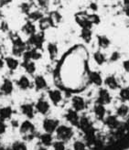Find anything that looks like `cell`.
<instances>
[{
    "mask_svg": "<svg viewBox=\"0 0 129 150\" xmlns=\"http://www.w3.org/2000/svg\"><path fill=\"white\" fill-rule=\"evenodd\" d=\"M64 117L66 119V121L69 123V125H71L72 127H74V126L78 127L79 126L81 117L79 115V112H76V111H74L72 108L69 109L66 112Z\"/></svg>",
    "mask_w": 129,
    "mask_h": 150,
    "instance_id": "cell-7",
    "label": "cell"
},
{
    "mask_svg": "<svg viewBox=\"0 0 129 150\" xmlns=\"http://www.w3.org/2000/svg\"><path fill=\"white\" fill-rule=\"evenodd\" d=\"M36 150H50V148H48V147H45V146H39L37 148H36Z\"/></svg>",
    "mask_w": 129,
    "mask_h": 150,
    "instance_id": "cell-49",
    "label": "cell"
},
{
    "mask_svg": "<svg viewBox=\"0 0 129 150\" xmlns=\"http://www.w3.org/2000/svg\"><path fill=\"white\" fill-rule=\"evenodd\" d=\"M0 99H1V93H0Z\"/></svg>",
    "mask_w": 129,
    "mask_h": 150,
    "instance_id": "cell-52",
    "label": "cell"
},
{
    "mask_svg": "<svg viewBox=\"0 0 129 150\" xmlns=\"http://www.w3.org/2000/svg\"><path fill=\"white\" fill-rule=\"evenodd\" d=\"M14 111L11 106H4L0 108V120L6 122L12 118Z\"/></svg>",
    "mask_w": 129,
    "mask_h": 150,
    "instance_id": "cell-20",
    "label": "cell"
},
{
    "mask_svg": "<svg viewBox=\"0 0 129 150\" xmlns=\"http://www.w3.org/2000/svg\"><path fill=\"white\" fill-rule=\"evenodd\" d=\"M60 121L58 119L55 118H51V117H46L43 119L42 121V128L45 133H49V134H55L57 128L60 125Z\"/></svg>",
    "mask_w": 129,
    "mask_h": 150,
    "instance_id": "cell-5",
    "label": "cell"
},
{
    "mask_svg": "<svg viewBox=\"0 0 129 150\" xmlns=\"http://www.w3.org/2000/svg\"><path fill=\"white\" fill-rule=\"evenodd\" d=\"M20 111L28 120H31L34 118L36 110H35V105H33L32 103H23L22 105H20Z\"/></svg>",
    "mask_w": 129,
    "mask_h": 150,
    "instance_id": "cell-13",
    "label": "cell"
},
{
    "mask_svg": "<svg viewBox=\"0 0 129 150\" xmlns=\"http://www.w3.org/2000/svg\"><path fill=\"white\" fill-rule=\"evenodd\" d=\"M38 139H39V144L40 146H45V147H51L53 142H54V137H53L52 134H49V133H42L40 134L39 137H38Z\"/></svg>",
    "mask_w": 129,
    "mask_h": 150,
    "instance_id": "cell-11",
    "label": "cell"
},
{
    "mask_svg": "<svg viewBox=\"0 0 129 150\" xmlns=\"http://www.w3.org/2000/svg\"><path fill=\"white\" fill-rule=\"evenodd\" d=\"M112 102V95L109 92L108 89L106 88H101L98 92V96H97V103L102 104V105H107V104L111 103Z\"/></svg>",
    "mask_w": 129,
    "mask_h": 150,
    "instance_id": "cell-6",
    "label": "cell"
},
{
    "mask_svg": "<svg viewBox=\"0 0 129 150\" xmlns=\"http://www.w3.org/2000/svg\"><path fill=\"white\" fill-rule=\"evenodd\" d=\"M30 8H31V6H30V3H23L20 5V9L26 15H28L30 13Z\"/></svg>",
    "mask_w": 129,
    "mask_h": 150,
    "instance_id": "cell-40",
    "label": "cell"
},
{
    "mask_svg": "<svg viewBox=\"0 0 129 150\" xmlns=\"http://www.w3.org/2000/svg\"><path fill=\"white\" fill-rule=\"evenodd\" d=\"M75 20H76L77 24L82 28H89L91 29L93 27V24L91 23L89 20L88 14L85 12H79L75 15Z\"/></svg>",
    "mask_w": 129,
    "mask_h": 150,
    "instance_id": "cell-8",
    "label": "cell"
},
{
    "mask_svg": "<svg viewBox=\"0 0 129 150\" xmlns=\"http://www.w3.org/2000/svg\"><path fill=\"white\" fill-rule=\"evenodd\" d=\"M28 21L33 22V23H34L35 21H40V19H42L44 18V15H43L42 11L36 10V11L30 12L28 15Z\"/></svg>",
    "mask_w": 129,
    "mask_h": 150,
    "instance_id": "cell-28",
    "label": "cell"
},
{
    "mask_svg": "<svg viewBox=\"0 0 129 150\" xmlns=\"http://www.w3.org/2000/svg\"><path fill=\"white\" fill-rule=\"evenodd\" d=\"M3 150H12L11 146H5Z\"/></svg>",
    "mask_w": 129,
    "mask_h": 150,
    "instance_id": "cell-51",
    "label": "cell"
},
{
    "mask_svg": "<svg viewBox=\"0 0 129 150\" xmlns=\"http://www.w3.org/2000/svg\"><path fill=\"white\" fill-rule=\"evenodd\" d=\"M81 38L87 43H90V41L93 39V33L92 29L89 28H82L81 30Z\"/></svg>",
    "mask_w": 129,
    "mask_h": 150,
    "instance_id": "cell-34",
    "label": "cell"
},
{
    "mask_svg": "<svg viewBox=\"0 0 129 150\" xmlns=\"http://www.w3.org/2000/svg\"><path fill=\"white\" fill-rule=\"evenodd\" d=\"M97 43H98V46H99V48L103 49V50L109 48L110 45H111L110 40L104 35H98L97 36Z\"/></svg>",
    "mask_w": 129,
    "mask_h": 150,
    "instance_id": "cell-25",
    "label": "cell"
},
{
    "mask_svg": "<svg viewBox=\"0 0 129 150\" xmlns=\"http://www.w3.org/2000/svg\"><path fill=\"white\" fill-rule=\"evenodd\" d=\"M0 28H1L3 31H6L7 30V23L6 22L3 21L1 23V25H0Z\"/></svg>",
    "mask_w": 129,
    "mask_h": 150,
    "instance_id": "cell-46",
    "label": "cell"
},
{
    "mask_svg": "<svg viewBox=\"0 0 129 150\" xmlns=\"http://www.w3.org/2000/svg\"><path fill=\"white\" fill-rule=\"evenodd\" d=\"M51 147H52V150H67L68 149L65 142L60 141V140H55L53 142Z\"/></svg>",
    "mask_w": 129,
    "mask_h": 150,
    "instance_id": "cell-37",
    "label": "cell"
},
{
    "mask_svg": "<svg viewBox=\"0 0 129 150\" xmlns=\"http://www.w3.org/2000/svg\"><path fill=\"white\" fill-rule=\"evenodd\" d=\"M5 63L6 67L10 71H16L18 66H19V62L17 58L15 57H7L5 59Z\"/></svg>",
    "mask_w": 129,
    "mask_h": 150,
    "instance_id": "cell-23",
    "label": "cell"
},
{
    "mask_svg": "<svg viewBox=\"0 0 129 150\" xmlns=\"http://www.w3.org/2000/svg\"><path fill=\"white\" fill-rule=\"evenodd\" d=\"M4 147H5V146H4V145L2 144V142L0 141V150H3V149H4Z\"/></svg>",
    "mask_w": 129,
    "mask_h": 150,
    "instance_id": "cell-50",
    "label": "cell"
},
{
    "mask_svg": "<svg viewBox=\"0 0 129 150\" xmlns=\"http://www.w3.org/2000/svg\"><path fill=\"white\" fill-rule=\"evenodd\" d=\"M55 137L57 140H60L67 143L74 137L73 127L69 125H60L55 132Z\"/></svg>",
    "mask_w": 129,
    "mask_h": 150,
    "instance_id": "cell-2",
    "label": "cell"
},
{
    "mask_svg": "<svg viewBox=\"0 0 129 150\" xmlns=\"http://www.w3.org/2000/svg\"><path fill=\"white\" fill-rule=\"evenodd\" d=\"M129 114V106L126 105L125 103H122L119 105L116 109V115L117 117H125Z\"/></svg>",
    "mask_w": 129,
    "mask_h": 150,
    "instance_id": "cell-31",
    "label": "cell"
},
{
    "mask_svg": "<svg viewBox=\"0 0 129 150\" xmlns=\"http://www.w3.org/2000/svg\"><path fill=\"white\" fill-rule=\"evenodd\" d=\"M14 84L13 81L9 79H4L1 86H0V93L5 95H10L13 93Z\"/></svg>",
    "mask_w": 129,
    "mask_h": 150,
    "instance_id": "cell-16",
    "label": "cell"
},
{
    "mask_svg": "<svg viewBox=\"0 0 129 150\" xmlns=\"http://www.w3.org/2000/svg\"><path fill=\"white\" fill-rule=\"evenodd\" d=\"M39 27L40 28V31H42V32L47 30V29L50 28H54L53 27V24H52L50 18L49 17H44L42 19H40L39 21Z\"/></svg>",
    "mask_w": 129,
    "mask_h": 150,
    "instance_id": "cell-26",
    "label": "cell"
},
{
    "mask_svg": "<svg viewBox=\"0 0 129 150\" xmlns=\"http://www.w3.org/2000/svg\"><path fill=\"white\" fill-rule=\"evenodd\" d=\"M11 40H12V53H13V55L16 57L23 56L25 51L28 50L27 43L22 40L21 38L17 34H14L11 36Z\"/></svg>",
    "mask_w": 129,
    "mask_h": 150,
    "instance_id": "cell-3",
    "label": "cell"
},
{
    "mask_svg": "<svg viewBox=\"0 0 129 150\" xmlns=\"http://www.w3.org/2000/svg\"><path fill=\"white\" fill-rule=\"evenodd\" d=\"M94 114L98 121H103L106 117V108L104 105L96 103L94 106Z\"/></svg>",
    "mask_w": 129,
    "mask_h": 150,
    "instance_id": "cell-17",
    "label": "cell"
},
{
    "mask_svg": "<svg viewBox=\"0 0 129 150\" xmlns=\"http://www.w3.org/2000/svg\"><path fill=\"white\" fill-rule=\"evenodd\" d=\"M34 86L37 91H44L48 88V82L42 75H37L34 78Z\"/></svg>",
    "mask_w": 129,
    "mask_h": 150,
    "instance_id": "cell-18",
    "label": "cell"
},
{
    "mask_svg": "<svg viewBox=\"0 0 129 150\" xmlns=\"http://www.w3.org/2000/svg\"><path fill=\"white\" fill-rule=\"evenodd\" d=\"M91 126H92V122L90 121V119L87 117H81L80 119V123L79 126L82 131H88L91 129Z\"/></svg>",
    "mask_w": 129,
    "mask_h": 150,
    "instance_id": "cell-32",
    "label": "cell"
},
{
    "mask_svg": "<svg viewBox=\"0 0 129 150\" xmlns=\"http://www.w3.org/2000/svg\"><path fill=\"white\" fill-rule=\"evenodd\" d=\"M35 110L37 112H39V114H40L42 115H46L50 112V105L47 100L40 99L35 104Z\"/></svg>",
    "mask_w": 129,
    "mask_h": 150,
    "instance_id": "cell-12",
    "label": "cell"
},
{
    "mask_svg": "<svg viewBox=\"0 0 129 150\" xmlns=\"http://www.w3.org/2000/svg\"><path fill=\"white\" fill-rule=\"evenodd\" d=\"M90 7H91V9H92L93 11H96L97 10V4L96 3H91Z\"/></svg>",
    "mask_w": 129,
    "mask_h": 150,
    "instance_id": "cell-47",
    "label": "cell"
},
{
    "mask_svg": "<svg viewBox=\"0 0 129 150\" xmlns=\"http://www.w3.org/2000/svg\"><path fill=\"white\" fill-rule=\"evenodd\" d=\"M17 86L22 91H26L31 86V82H30L28 77H27L26 75H22L17 81Z\"/></svg>",
    "mask_w": 129,
    "mask_h": 150,
    "instance_id": "cell-21",
    "label": "cell"
},
{
    "mask_svg": "<svg viewBox=\"0 0 129 150\" xmlns=\"http://www.w3.org/2000/svg\"><path fill=\"white\" fill-rule=\"evenodd\" d=\"M0 50H1V45H0Z\"/></svg>",
    "mask_w": 129,
    "mask_h": 150,
    "instance_id": "cell-53",
    "label": "cell"
},
{
    "mask_svg": "<svg viewBox=\"0 0 129 150\" xmlns=\"http://www.w3.org/2000/svg\"><path fill=\"white\" fill-rule=\"evenodd\" d=\"M12 150H28V145L23 140H16L11 144Z\"/></svg>",
    "mask_w": 129,
    "mask_h": 150,
    "instance_id": "cell-30",
    "label": "cell"
},
{
    "mask_svg": "<svg viewBox=\"0 0 129 150\" xmlns=\"http://www.w3.org/2000/svg\"><path fill=\"white\" fill-rule=\"evenodd\" d=\"M103 83L106 86V88L109 90H116L120 86L117 78L113 76V75H109V76L106 77L103 81Z\"/></svg>",
    "mask_w": 129,
    "mask_h": 150,
    "instance_id": "cell-19",
    "label": "cell"
},
{
    "mask_svg": "<svg viewBox=\"0 0 129 150\" xmlns=\"http://www.w3.org/2000/svg\"><path fill=\"white\" fill-rule=\"evenodd\" d=\"M94 59L98 65H103L106 62V57L102 51L97 50L94 53Z\"/></svg>",
    "mask_w": 129,
    "mask_h": 150,
    "instance_id": "cell-33",
    "label": "cell"
},
{
    "mask_svg": "<svg viewBox=\"0 0 129 150\" xmlns=\"http://www.w3.org/2000/svg\"><path fill=\"white\" fill-rule=\"evenodd\" d=\"M22 31H23L26 35L30 37V36H32V35L37 33L36 26H35V24L33 23V22H30V21L28 20L25 23V25L22 27Z\"/></svg>",
    "mask_w": 129,
    "mask_h": 150,
    "instance_id": "cell-24",
    "label": "cell"
},
{
    "mask_svg": "<svg viewBox=\"0 0 129 150\" xmlns=\"http://www.w3.org/2000/svg\"><path fill=\"white\" fill-rule=\"evenodd\" d=\"M48 95H49V98H50V102L53 104H55V105H58V104L62 101V98H63L62 93L58 89L50 90L48 93Z\"/></svg>",
    "mask_w": 129,
    "mask_h": 150,
    "instance_id": "cell-14",
    "label": "cell"
},
{
    "mask_svg": "<svg viewBox=\"0 0 129 150\" xmlns=\"http://www.w3.org/2000/svg\"><path fill=\"white\" fill-rule=\"evenodd\" d=\"M19 125H20V123H18V120H11V126H12V127L18 129Z\"/></svg>",
    "mask_w": 129,
    "mask_h": 150,
    "instance_id": "cell-45",
    "label": "cell"
},
{
    "mask_svg": "<svg viewBox=\"0 0 129 150\" xmlns=\"http://www.w3.org/2000/svg\"><path fill=\"white\" fill-rule=\"evenodd\" d=\"M6 131H7V125L6 124V122L0 120V137L4 136L6 133Z\"/></svg>",
    "mask_w": 129,
    "mask_h": 150,
    "instance_id": "cell-41",
    "label": "cell"
},
{
    "mask_svg": "<svg viewBox=\"0 0 129 150\" xmlns=\"http://www.w3.org/2000/svg\"><path fill=\"white\" fill-rule=\"evenodd\" d=\"M48 17L50 18L52 24H53V27H56L60 23V22L62 21V16H60V14L59 12H57V11H52V12H50Z\"/></svg>",
    "mask_w": 129,
    "mask_h": 150,
    "instance_id": "cell-35",
    "label": "cell"
},
{
    "mask_svg": "<svg viewBox=\"0 0 129 150\" xmlns=\"http://www.w3.org/2000/svg\"><path fill=\"white\" fill-rule=\"evenodd\" d=\"M103 123L109 129L115 130V129L117 128L118 125H119V119L116 115H106L105 119L103 120Z\"/></svg>",
    "mask_w": 129,
    "mask_h": 150,
    "instance_id": "cell-15",
    "label": "cell"
},
{
    "mask_svg": "<svg viewBox=\"0 0 129 150\" xmlns=\"http://www.w3.org/2000/svg\"><path fill=\"white\" fill-rule=\"evenodd\" d=\"M72 150H88V146L82 139H76L72 142Z\"/></svg>",
    "mask_w": 129,
    "mask_h": 150,
    "instance_id": "cell-27",
    "label": "cell"
},
{
    "mask_svg": "<svg viewBox=\"0 0 129 150\" xmlns=\"http://www.w3.org/2000/svg\"><path fill=\"white\" fill-rule=\"evenodd\" d=\"M67 150H72V149H67Z\"/></svg>",
    "mask_w": 129,
    "mask_h": 150,
    "instance_id": "cell-54",
    "label": "cell"
},
{
    "mask_svg": "<svg viewBox=\"0 0 129 150\" xmlns=\"http://www.w3.org/2000/svg\"><path fill=\"white\" fill-rule=\"evenodd\" d=\"M88 17H89V20L91 21V23H92L93 25H98L101 22L100 17L98 16L97 14H95V13L88 15Z\"/></svg>",
    "mask_w": 129,
    "mask_h": 150,
    "instance_id": "cell-39",
    "label": "cell"
},
{
    "mask_svg": "<svg viewBox=\"0 0 129 150\" xmlns=\"http://www.w3.org/2000/svg\"><path fill=\"white\" fill-rule=\"evenodd\" d=\"M48 52H49V55L51 59H55L58 55V47L55 43H49L48 44Z\"/></svg>",
    "mask_w": 129,
    "mask_h": 150,
    "instance_id": "cell-36",
    "label": "cell"
},
{
    "mask_svg": "<svg viewBox=\"0 0 129 150\" xmlns=\"http://www.w3.org/2000/svg\"><path fill=\"white\" fill-rule=\"evenodd\" d=\"M120 58H121V54L119 53V52L118 51H113V53L111 54L109 59H110L111 62H116L118 61Z\"/></svg>",
    "mask_w": 129,
    "mask_h": 150,
    "instance_id": "cell-42",
    "label": "cell"
},
{
    "mask_svg": "<svg viewBox=\"0 0 129 150\" xmlns=\"http://www.w3.org/2000/svg\"><path fill=\"white\" fill-rule=\"evenodd\" d=\"M22 57H23V62H34L40 59L42 57V52L41 50L28 49Z\"/></svg>",
    "mask_w": 129,
    "mask_h": 150,
    "instance_id": "cell-9",
    "label": "cell"
},
{
    "mask_svg": "<svg viewBox=\"0 0 129 150\" xmlns=\"http://www.w3.org/2000/svg\"><path fill=\"white\" fill-rule=\"evenodd\" d=\"M22 67L24 68L25 71L30 75L34 74L36 71V69H37L34 62H22Z\"/></svg>",
    "mask_w": 129,
    "mask_h": 150,
    "instance_id": "cell-29",
    "label": "cell"
},
{
    "mask_svg": "<svg viewBox=\"0 0 129 150\" xmlns=\"http://www.w3.org/2000/svg\"><path fill=\"white\" fill-rule=\"evenodd\" d=\"M45 41V35L44 32L40 31L39 33H36L28 38L27 43L28 49H38L42 50L43 43Z\"/></svg>",
    "mask_w": 129,
    "mask_h": 150,
    "instance_id": "cell-4",
    "label": "cell"
},
{
    "mask_svg": "<svg viewBox=\"0 0 129 150\" xmlns=\"http://www.w3.org/2000/svg\"><path fill=\"white\" fill-rule=\"evenodd\" d=\"M89 80L93 84L96 86H101L103 83V80L102 78V75L98 71H91L89 73Z\"/></svg>",
    "mask_w": 129,
    "mask_h": 150,
    "instance_id": "cell-22",
    "label": "cell"
},
{
    "mask_svg": "<svg viewBox=\"0 0 129 150\" xmlns=\"http://www.w3.org/2000/svg\"><path fill=\"white\" fill-rule=\"evenodd\" d=\"M19 134L22 137V140L27 142H31L35 138H38L40 134H38L36 131V126L31 122V120L26 119L23 122L20 123L18 127Z\"/></svg>",
    "mask_w": 129,
    "mask_h": 150,
    "instance_id": "cell-1",
    "label": "cell"
},
{
    "mask_svg": "<svg viewBox=\"0 0 129 150\" xmlns=\"http://www.w3.org/2000/svg\"><path fill=\"white\" fill-rule=\"evenodd\" d=\"M123 68L126 72H129V59H125L123 62Z\"/></svg>",
    "mask_w": 129,
    "mask_h": 150,
    "instance_id": "cell-44",
    "label": "cell"
},
{
    "mask_svg": "<svg viewBox=\"0 0 129 150\" xmlns=\"http://www.w3.org/2000/svg\"><path fill=\"white\" fill-rule=\"evenodd\" d=\"M38 4L40 5V6L41 7L42 9H47L49 6V2L48 1H39Z\"/></svg>",
    "mask_w": 129,
    "mask_h": 150,
    "instance_id": "cell-43",
    "label": "cell"
},
{
    "mask_svg": "<svg viewBox=\"0 0 129 150\" xmlns=\"http://www.w3.org/2000/svg\"><path fill=\"white\" fill-rule=\"evenodd\" d=\"M119 97L123 102H129V87H124L120 90Z\"/></svg>",
    "mask_w": 129,
    "mask_h": 150,
    "instance_id": "cell-38",
    "label": "cell"
},
{
    "mask_svg": "<svg viewBox=\"0 0 129 150\" xmlns=\"http://www.w3.org/2000/svg\"><path fill=\"white\" fill-rule=\"evenodd\" d=\"M5 59H3L2 58H0V70H2L5 66Z\"/></svg>",
    "mask_w": 129,
    "mask_h": 150,
    "instance_id": "cell-48",
    "label": "cell"
},
{
    "mask_svg": "<svg viewBox=\"0 0 129 150\" xmlns=\"http://www.w3.org/2000/svg\"><path fill=\"white\" fill-rule=\"evenodd\" d=\"M72 109L76 112H82L86 107V102L84 98L80 95H74L72 98Z\"/></svg>",
    "mask_w": 129,
    "mask_h": 150,
    "instance_id": "cell-10",
    "label": "cell"
}]
</instances>
